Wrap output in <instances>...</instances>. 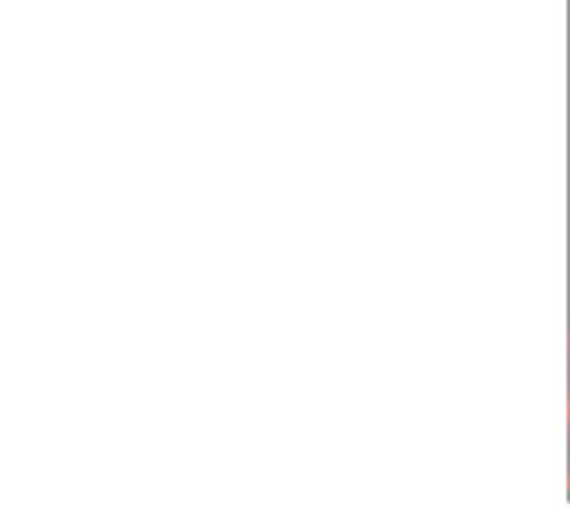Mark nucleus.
Returning a JSON list of instances; mask_svg holds the SVG:
<instances>
[{
	"label": "nucleus",
	"instance_id": "2",
	"mask_svg": "<svg viewBox=\"0 0 570 510\" xmlns=\"http://www.w3.org/2000/svg\"><path fill=\"white\" fill-rule=\"evenodd\" d=\"M568 354H570V351H568ZM568 381H570V371H568ZM568 398H570V384H568Z\"/></svg>",
	"mask_w": 570,
	"mask_h": 510
},
{
	"label": "nucleus",
	"instance_id": "1",
	"mask_svg": "<svg viewBox=\"0 0 570 510\" xmlns=\"http://www.w3.org/2000/svg\"><path fill=\"white\" fill-rule=\"evenodd\" d=\"M568 484H570V454H568Z\"/></svg>",
	"mask_w": 570,
	"mask_h": 510
}]
</instances>
